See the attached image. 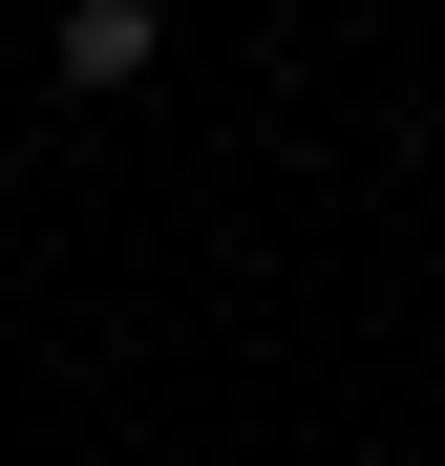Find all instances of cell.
Returning <instances> with one entry per match:
<instances>
[{
    "label": "cell",
    "instance_id": "6da1fadb",
    "mask_svg": "<svg viewBox=\"0 0 445 466\" xmlns=\"http://www.w3.org/2000/svg\"><path fill=\"white\" fill-rule=\"evenodd\" d=\"M148 43H170L148 0H64V43H43V64H64V86H148Z\"/></svg>",
    "mask_w": 445,
    "mask_h": 466
}]
</instances>
